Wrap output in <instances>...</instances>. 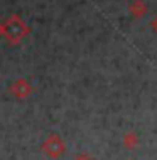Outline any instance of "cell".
Here are the masks:
<instances>
[{"label":"cell","instance_id":"obj_1","mask_svg":"<svg viewBox=\"0 0 157 160\" xmlns=\"http://www.w3.org/2000/svg\"><path fill=\"white\" fill-rule=\"evenodd\" d=\"M52 138H54V145H51V142L47 140L44 143V150L49 152L51 155H58V153L63 152V143H61V140H58L56 137H52Z\"/></svg>","mask_w":157,"mask_h":160}]
</instances>
